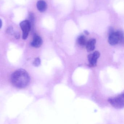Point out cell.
Returning <instances> with one entry per match:
<instances>
[{"label":"cell","instance_id":"obj_1","mask_svg":"<svg viewBox=\"0 0 124 124\" xmlns=\"http://www.w3.org/2000/svg\"><path fill=\"white\" fill-rule=\"evenodd\" d=\"M30 76L27 72L23 69L15 71L11 76V82L13 85L18 88L26 87L30 83Z\"/></svg>","mask_w":124,"mask_h":124},{"label":"cell","instance_id":"obj_2","mask_svg":"<svg viewBox=\"0 0 124 124\" xmlns=\"http://www.w3.org/2000/svg\"><path fill=\"white\" fill-rule=\"evenodd\" d=\"M108 41L112 46L116 45L119 42H124V36L123 33L121 31L114 32L111 31L109 33Z\"/></svg>","mask_w":124,"mask_h":124},{"label":"cell","instance_id":"obj_3","mask_svg":"<svg viewBox=\"0 0 124 124\" xmlns=\"http://www.w3.org/2000/svg\"><path fill=\"white\" fill-rule=\"evenodd\" d=\"M108 101L114 108H122L124 107V92L117 97L109 98Z\"/></svg>","mask_w":124,"mask_h":124},{"label":"cell","instance_id":"obj_4","mask_svg":"<svg viewBox=\"0 0 124 124\" xmlns=\"http://www.w3.org/2000/svg\"><path fill=\"white\" fill-rule=\"evenodd\" d=\"M20 26L22 31V39L23 40H25L27 38L30 30L31 27L30 22L27 20H24L20 23Z\"/></svg>","mask_w":124,"mask_h":124},{"label":"cell","instance_id":"obj_5","mask_svg":"<svg viewBox=\"0 0 124 124\" xmlns=\"http://www.w3.org/2000/svg\"><path fill=\"white\" fill-rule=\"evenodd\" d=\"M100 56V54L98 51H95L92 54H90L88 56V61L89 62L90 66H96L97 65V60Z\"/></svg>","mask_w":124,"mask_h":124},{"label":"cell","instance_id":"obj_6","mask_svg":"<svg viewBox=\"0 0 124 124\" xmlns=\"http://www.w3.org/2000/svg\"><path fill=\"white\" fill-rule=\"evenodd\" d=\"M43 43L41 38L38 35L34 36L31 43V46L34 48H39L41 46Z\"/></svg>","mask_w":124,"mask_h":124},{"label":"cell","instance_id":"obj_7","mask_svg":"<svg viewBox=\"0 0 124 124\" xmlns=\"http://www.w3.org/2000/svg\"><path fill=\"white\" fill-rule=\"evenodd\" d=\"M96 43V40L94 39H91L88 41L86 45V48L87 51L90 52L94 51L95 49Z\"/></svg>","mask_w":124,"mask_h":124},{"label":"cell","instance_id":"obj_8","mask_svg":"<svg viewBox=\"0 0 124 124\" xmlns=\"http://www.w3.org/2000/svg\"><path fill=\"white\" fill-rule=\"evenodd\" d=\"M36 7L39 11L41 12H44L46 9L47 4L43 0H39L36 3Z\"/></svg>","mask_w":124,"mask_h":124},{"label":"cell","instance_id":"obj_9","mask_svg":"<svg viewBox=\"0 0 124 124\" xmlns=\"http://www.w3.org/2000/svg\"><path fill=\"white\" fill-rule=\"evenodd\" d=\"M78 43L81 46H84L86 45V39L84 35H81L79 37L78 39Z\"/></svg>","mask_w":124,"mask_h":124},{"label":"cell","instance_id":"obj_10","mask_svg":"<svg viewBox=\"0 0 124 124\" xmlns=\"http://www.w3.org/2000/svg\"><path fill=\"white\" fill-rule=\"evenodd\" d=\"M41 64V60L39 58H37L34 60L33 62V65L35 66H38Z\"/></svg>","mask_w":124,"mask_h":124},{"label":"cell","instance_id":"obj_11","mask_svg":"<svg viewBox=\"0 0 124 124\" xmlns=\"http://www.w3.org/2000/svg\"><path fill=\"white\" fill-rule=\"evenodd\" d=\"M29 18H30V20L31 22H33L34 20V15L33 13H30V14H29Z\"/></svg>","mask_w":124,"mask_h":124},{"label":"cell","instance_id":"obj_12","mask_svg":"<svg viewBox=\"0 0 124 124\" xmlns=\"http://www.w3.org/2000/svg\"><path fill=\"white\" fill-rule=\"evenodd\" d=\"M85 32V33L87 35H89V32H88V31H85V32Z\"/></svg>","mask_w":124,"mask_h":124}]
</instances>
